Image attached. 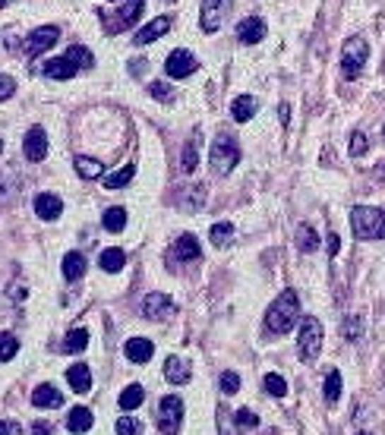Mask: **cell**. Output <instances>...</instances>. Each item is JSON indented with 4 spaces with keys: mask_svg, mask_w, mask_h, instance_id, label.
I'll list each match as a JSON object with an SVG mask.
<instances>
[{
    "mask_svg": "<svg viewBox=\"0 0 385 435\" xmlns=\"http://www.w3.org/2000/svg\"><path fill=\"white\" fill-rule=\"evenodd\" d=\"M221 391L225 394H237L240 391V376L237 372H221Z\"/></svg>",
    "mask_w": 385,
    "mask_h": 435,
    "instance_id": "b9f144b4",
    "label": "cell"
},
{
    "mask_svg": "<svg viewBox=\"0 0 385 435\" xmlns=\"http://www.w3.org/2000/svg\"><path fill=\"white\" fill-rule=\"evenodd\" d=\"M165 376H167V382H174V385H186L193 372H190V366H186L184 359L171 357V359L165 363Z\"/></svg>",
    "mask_w": 385,
    "mask_h": 435,
    "instance_id": "603a6c76",
    "label": "cell"
},
{
    "mask_svg": "<svg viewBox=\"0 0 385 435\" xmlns=\"http://www.w3.org/2000/svg\"><path fill=\"white\" fill-rule=\"evenodd\" d=\"M57 38H60V29H57V25H42V29H35L29 38H25L23 54H25V57H38V54L48 51L51 44H57Z\"/></svg>",
    "mask_w": 385,
    "mask_h": 435,
    "instance_id": "9c48e42d",
    "label": "cell"
},
{
    "mask_svg": "<svg viewBox=\"0 0 385 435\" xmlns=\"http://www.w3.org/2000/svg\"><path fill=\"white\" fill-rule=\"evenodd\" d=\"M262 385H266V391L272 394V398H285V394H288V382L281 376H275V372H268Z\"/></svg>",
    "mask_w": 385,
    "mask_h": 435,
    "instance_id": "f35d334b",
    "label": "cell"
},
{
    "mask_svg": "<svg viewBox=\"0 0 385 435\" xmlns=\"http://www.w3.org/2000/svg\"><path fill=\"white\" fill-rule=\"evenodd\" d=\"M231 10V0H202V13H199V25L202 32H218L225 25V16Z\"/></svg>",
    "mask_w": 385,
    "mask_h": 435,
    "instance_id": "52a82bcc",
    "label": "cell"
},
{
    "mask_svg": "<svg viewBox=\"0 0 385 435\" xmlns=\"http://www.w3.org/2000/svg\"><path fill=\"white\" fill-rule=\"evenodd\" d=\"M101 224H105V230H111V234H120V230L126 227V208H120V205L107 208L105 218H101Z\"/></svg>",
    "mask_w": 385,
    "mask_h": 435,
    "instance_id": "f1b7e54d",
    "label": "cell"
},
{
    "mask_svg": "<svg viewBox=\"0 0 385 435\" xmlns=\"http://www.w3.org/2000/svg\"><path fill=\"white\" fill-rule=\"evenodd\" d=\"M66 382H70V388L76 394H89L92 391V372L85 363H73L70 369H66Z\"/></svg>",
    "mask_w": 385,
    "mask_h": 435,
    "instance_id": "2e32d148",
    "label": "cell"
},
{
    "mask_svg": "<svg viewBox=\"0 0 385 435\" xmlns=\"http://www.w3.org/2000/svg\"><path fill=\"white\" fill-rule=\"evenodd\" d=\"M76 70H79V66L73 64L66 54H64V57H51L48 64L42 66V73H45L48 79H70V76H76Z\"/></svg>",
    "mask_w": 385,
    "mask_h": 435,
    "instance_id": "d6986e66",
    "label": "cell"
},
{
    "mask_svg": "<svg viewBox=\"0 0 385 435\" xmlns=\"http://www.w3.org/2000/svg\"><path fill=\"white\" fill-rule=\"evenodd\" d=\"M338 398H341V372L332 369L328 372V379H326V400L328 404H335Z\"/></svg>",
    "mask_w": 385,
    "mask_h": 435,
    "instance_id": "74e56055",
    "label": "cell"
},
{
    "mask_svg": "<svg viewBox=\"0 0 385 435\" xmlns=\"http://www.w3.org/2000/svg\"><path fill=\"white\" fill-rule=\"evenodd\" d=\"M0 359H4V363H10L13 357H16V347H19V341H16V335H13V331H4V335H0Z\"/></svg>",
    "mask_w": 385,
    "mask_h": 435,
    "instance_id": "8d00e7d4",
    "label": "cell"
},
{
    "mask_svg": "<svg viewBox=\"0 0 385 435\" xmlns=\"http://www.w3.org/2000/svg\"><path fill=\"white\" fill-rule=\"evenodd\" d=\"M152 353H155V347L148 338H130V341H126V359H130V363H148Z\"/></svg>",
    "mask_w": 385,
    "mask_h": 435,
    "instance_id": "ffe728a7",
    "label": "cell"
},
{
    "mask_svg": "<svg viewBox=\"0 0 385 435\" xmlns=\"http://www.w3.org/2000/svg\"><path fill=\"white\" fill-rule=\"evenodd\" d=\"M23 155L29 161H45L48 158V133L42 126H32L23 139Z\"/></svg>",
    "mask_w": 385,
    "mask_h": 435,
    "instance_id": "4fadbf2b",
    "label": "cell"
},
{
    "mask_svg": "<svg viewBox=\"0 0 385 435\" xmlns=\"http://www.w3.org/2000/svg\"><path fill=\"white\" fill-rule=\"evenodd\" d=\"M32 432H51V423H35L32 426Z\"/></svg>",
    "mask_w": 385,
    "mask_h": 435,
    "instance_id": "7dc6e473",
    "label": "cell"
},
{
    "mask_svg": "<svg viewBox=\"0 0 385 435\" xmlns=\"http://www.w3.org/2000/svg\"><path fill=\"white\" fill-rule=\"evenodd\" d=\"M136 177V165H124L120 171H114V174H105L101 180H105V189H124L126 183Z\"/></svg>",
    "mask_w": 385,
    "mask_h": 435,
    "instance_id": "484cf974",
    "label": "cell"
},
{
    "mask_svg": "<svg viewBox=\"0 0 385 435\" xmlns=\"http://www.w3.org/2000/svg\"><path fill=\"white\" fill-rule=\"evenodd\" d=\"M143 6H146V0H130L126 6H120V10H114V13L98 10V13H101V19H105V32L117 35V32L130 29V25L136 23L139 16H143Z\"/></svg>",
    "mask_w": 385,
    "mask_h": 435,
    "instance_id": "8992f818",
    "label": "cell"
},
{
    "mask_svg": "<svg viewBox=\"0 0 385 435\" xmlns=\"http://www.w3.org/2000/svg\"><path fill=\"white\" fill-rule=\"evenodd\" d=\"M328 253H338V237L335 234L328 237Z\"/></svg>",
    "mask_w": 385,
    "mask_h": 435,
    "instance_id": "681fc988",
    "label": "cell"
},
{
    "mask_svg": "<svg viewBox=\"0 0 385 435\" xmlns=\"http://www.w3.org/2000/svg\"><path fill=\"white\" fill-rule=\"evenodd\" d=\"M158 429L161 432H177L180 429V419H184V400L177 398V394H167V398H161L158 404Z\"/></svg>",
    "mask_w": 385,
    "mask_h": 435,
    "instance_id": "ba28073f",
    "label": "cell"
},
{
    "mask_svg": "<svg viewBox=\"0 0 385 435\" xmlns=\"http://www.w3.org/2000/svg\"><path fill=\"white\" fill-rule=\"evenodd\" d=\"M92 423H95V419H92L89 407H73L70 417H66V429H70V432H89Z\"/></svg>",
    "mask_w": 385,
    "mask_h": 435,
    "instance_id": "44dd1931",
    "label": "cell"
},
{
    "mask_svg": "<svg viewBox=\"0 0 385 435\" xmlns=\"http://www.w3.org/2000/svg\"><path fill=\"white\" fill-rule=\"evenodd\" d=\"M234 426H237V429H256V426H259V417H256L249 407H243V410L234 413Z\"/></svg>",
    "mask_w": 385,
    "mask_h": 435,
    "instance_id": "ab89813d",
    "label": "cell"
},
{
    "mask_svg": "<svg viewBox=\"0 0 385 435\" xmlns=\"http://www.w3.org/2000/svg\"><path fill=\"white\" fill-rule=\"evenodd\" d=\"M288 120H290V107L281 105V124H288Z\"/></svg>",
    "mask_w": 385,
    "mask_h": 435,
    "instance_id": "c3c4849f",
    "label": "cell"
},
{
    "mask_svg": "<svg viewBox=\"0 0 385 435\" xmlns=\"http://www.w3.org/2000/svg\"><path fill=\"white\" fill-rule=\"evenodd\" d=\"M13 88H16V83H13L10 76H4V92H0V95H4V101H6V98H13Z\"/></svg>",
    "mask_w": 385,
    "mask_h": 435,
    "instance_id": "f6af8a7d",
    "label": "cell"
},
{
    "mask_svg": "<svg viewBox=\"0 0 385 435\" xmlns=\"http://www.w3.org/2000/svg\"><path fill=\"white\" fill-rule=\"evenodd\" d=\"M266 38V23L259 16H247L237 23V42L240 44H259Z\"/></svg>",
    "mask_w": 385,
    "mask_h": 435,
    "instance_id": "9a60e30c",
    "label": "cell"
},
{
    "mask_svg": "<svg viewBox=\"0 0 385 435\" xmlns=\"http://www.w3.org/2000/svg\"><path fill=\"white\" fill-rule=\"evenodd\" d=\"M60 212H64V202H60L54 193L35 196V215L42 218V221H57Z\"/></svg>",
    "mask_w": 385,
    "mask_h": 435,
    "instance_id": "e0dca14e",
    "label": "cell"
},
{
    "mask_svg": "<svg viewBox=\"0 0 385 435\" xmlns=\"http://www.w3.org/2000/svg\"><path fill=\"white\" fill-rule=\"evenodd\" d=\"M114 429H117L120 435H133V432H143V426H139V423H133L130 417H120V419H117V426H114Z\"/></svg>",
    "mask_w": 385,
    "mask_h": 435,
    "instance_id": "ee69618b",
    "label": "cell"
},
{
    "mask_svg": "<svg viewBox=\"0 0 385 435\" xmlns=\"http://www.w3.org/2000/svg\"><path fill=\"white\" fill-rule=\"evenodd\" d=\"M208 237H212L215 246H227V243L234 240V224H231V221H218V224H212Z\"/></svg>",
    "mask_w": 385,
    "mask_h": 435,
    "instance_id": "836d02e7",
    "label": "cell"
},
{
    "mask_svg": "<svg viewBox=\"0 0 385 435\" xmlns=\"http://www.w3.org/2000/svg\"><path fill=\"white\" fill-rule=\"evenodd\" d=\"M369 57V44L363 35H354L344 42V51H341V76L344 79H357L363 73V64Z\"/></svg>",
    "mask_w": 385,
    "mask_h": 435,
    "instance_id": "277c9868",
    "label": "cell"
},
{
    "mask_svg": "<svg viewBox=\"0 0 385 435\" xmlns=\"http://www.w3.org/2000/svg\"><path fill=\"white\" fill-rule=\"evenodd\" d=\"M350 158H363V155L369 152V139H367V133H360V130H354L350 133Z\"/></svg>",
    "mask_w": 385,
    "mask_h": 435,
    "instance_id": "d590c367",
    "label": "cell"
},
{
    "mask_svg": "<svg viewBox=\"0 0 385 435\" xmlns=\"http://www.w3.org/2000/svg\"><path fill=\"white\" fill-rule=\"evenodd\" d=\"M85 275V256L83 253H66L64 256V278L66 281H79Z\"/></svg>",
    "mask_w": 385,
    "mask_h": 435,
    "instance_id": "4316f807",
    "label": "cell"
},
{
    "mask_svg": "<svg viewBox=\"0 0 385 435\" xmlns=\"http://www.w3.org/2000/svg\"><path fill=\"white\" fill-rule=\"evenodd\" d=\"M0 432H23V426H16V423H10V419H4V423H0Z\"/></svg>",
    "mask_w": 385,
    "mask_h": 435,
    "instance_id": "bcb514c9",
    "label": "cell"
},
{
    "mask_svg": "<svg viewBox=\"0 0 385 435\" xmlns=\"http://www.w3.org/2000/svg\"><path fill=\"white\" fill-rule=\"evenodd\" d=\"M322 350V325L316 316H303L300 318V341H297V353L303 363H313Z\"/></svg>",
    "mask_w": 385,
    "mask_h": 435,
    "instance_id": "5b68a950",
    "label": "cell"
},
{
    "mask_svg": "<svg viewBox=\"0 0 385 435\" xmlns=\"http://www.w3.org/2000/svg\"><path fill=\"white\" fill-rule=\"evenodd\" d=\"M256 107H259L256 105V98H249V95H237V98L231 101V117L237 120V124H247V120L256 114Z\"/></svg>",
    "mask_w": 385,
    "mask_h": 435,
    "instance_id": "7402d4cb",
    "label": "cell"
},
{
    "mask_svg": "<svg viewBox=\"0 0 385 435\" xmlns=\"http://www.w3.org/2000/svg\"><path fill=\"white\" fill-rule=\"evenodd\" d=\"M165 4H171V0H165Z\"/></svg>",
    "mask_w": 385,
    "mask_h": 435,
    "instance_id": "f907efd6",
    "label": "cell"
},
{
    "mask_svg": "<svg viewBox=\"0 0 385 435\" xmlns=\"http://www.w3.org/2000/svg\"><path fill=\"white\" fill-rule=\"evenodd\" d=\"M237 161H240L237 139H234V136H227V133H221L218 139L212 142V155H208V165H212V171L218 174V177H225V174L234 171V165H237Z\"/></svg>",
    "mask_w": 385,
    "mask_h": 435,
    "instance_id": "3957f363",
    "label": "cell"
},
{
    "mask_svg": "<svg viewBox=\"0 0 385 435\" xmlns=\"http://www.w3.org/2000/svg\"><path fill=\"white\" fill-rule=\"evenodd\" d=\"M196 66H199V60H196L190 51H171L167 54L165 70H167V76L171 79H186V76H193L196 73Z\"/></svg>",
    "mask_w": 385,
    "mask_h": 435,
    "instance_id": "8fae6325",
    "label": "cell"
},
{
    "mask_svg": "<svg viewBox=\"0 0 385 435\" xmlns=\"http://www.w3.org/2000/svg\"><path fill=\"white\" fill-rule=\"evenodd\" d=\"M184 174H193L196 167H199V139H186V148H184Z\"/></svg>",
    "mask_w": 385,
    "mask_h": 435,
    "instance_id": "e575fe53",
    "label": "cell"
},
{
    "mask_svg": "<svg viewBox=\"0 0 385 435\" xmlns=\"http://www.w3.org/2000/svg\"><path fill=\"white\" fill-rule=\"evenodd\" d=\"M73 165H76L79 177H85V180H98V177H105V165L95 158H85V155H76L73 158Z\"/></svg>",
    "mask_w": 385,
    "mask_h": 435,
    "instance_id": "d4e9b609",
    "label": "cell"
},
{
    "mask_svg": "<svg viewBox=\"0 0 385 435\" xmlns=\"http://www.w3.org/2000/svg\"><path fill=\"white\" fill-rule=\"evenodd\" d=\"M297 246H300L303 253H316V249H319V234H316L309 224H300V227H297Z\"/></svg>",
    "mask_w": 385,
    "mask_h": 435,
    "instance_id": "4dcf8cb0",
    "label": "cell"
},
{
    "mask_svg": "<svg viewBox=\"0 0 385 435\" xmlns=\"http://www.w3.org/2000/svg\"><path fill=\"white\" fill-rule=\"evenodd\" d=\"M199 259H202V249L193 234H184L180 240H174L171 253H167V262H199Z\"/></svg>",
    "mask_w": 385,
    "mask_h": 435,
    "instance_id": "7c38bea8",
    "label": "cell"
},
{
    "mask_svg": "<svg viewBox=\"0 0 385 435\" xmlns=\"http://www.w3.org/2000/svg\"><path fill=\"white\" fill-rule=\"evenodd\" d=\"M174 312H177V303H174L167 294H158V290H152V294L143 300V316L146 318H155V322H161V318L174 316Z\"/></svg>",
    "mask_w": 385,
    "mask_h": 435,
    "instance_id": "30bf717a",
    "label": "cell"
},
{
    "mask_svg": "<svg viewBox=\"0 0 385 435\" xmlns=\"http://www.w3.org/2000/svg\"><path fill=\"white\" fill-rule=\"evenodd\" d=\"M32 404L42 407V410H57V407H64V394L54 388V385H38L32 391Z\"/></svg>",
    "mask_w": 385,
    "mask_h": 435,
    "instance_id": "ac0fdd59",
    "label": "cell"
},
{
    "mask_svg": "<svg viewBox=\"0 0 385 435\" xmlns=\"http://www.w3.org/2000/svg\"><path fill=\"white\" fill-rule=\"evenodd\" d=\"M85 347H89V331H85V328H73L70 335H66V341H64V350L66 353H83Z\"/></svg>",
    "mask_w": 385,
    "mask_h": 435,
    "instance_id": "1f68e13d",
    "label": "cell"
},
{
    "mask_svg": "<svg viewBox=\"0 0 385 435\" xmlns=\"http://www.w3.org/2000/svg\"><path fill=\"white\" fill-rule=\"evenodd\" d=\"M297 318H300V297H297V290H281L266 312V328L275 335H288L297 325Z\"/></svg>",
    "mask_w": 385,
    "mask_h": 435,
    "instance_id": "6da1fadb",
    "label": "cell"
},
{
    "mask_svg": "<svg viewBox=\"0 0 385 435\" xmlns=\"http://www.w3.org/2000/svg\"><path fill=\"white\" fill-rule=\"evenodd\" d=\"M66 57H70L79 70H89V66L95 64V57H92V51L85 44H70V47H66Z\"/></svg>",
    "mask_w": 385,
    "mask_h": 435,
    "instance_id": "d6a6232c",
    "label": "cell"
},
{
    "mask_svg": "<svg viewBox=\"0 0 385 435\" xmlns=\"http://www.w3.org/2000/svg\"><path fill=\"white\" fill-rule=\"evenodd\" d=\"M350 227L357 240H385V212L382 208L357 205L350 212Z\"/></svg>",
    "mask_w": 385,
    "mask_h": 435,
    "instance_id": "7a4b0ae2",
    "label": "cell"
},
{
    "mask_svg": "<svg viewBox=\"0 0 385 435\" xmlns=\"http://www.w3.org/2000/svg\"><path fill=\"white\" fill-rule=\"evenodd\" d=\"M171 25H174V19H171V16H158V19H152V23H148L146 29H139V32H136L133 44H136V47H146V44L158 42V38L165 35V32L171 29Z\"/></svg>",
    "mask_w": 385,
    "mask_h": 435,
    "instance_id": "5bb4252c",
    "label": "cell"
},
{
    "mask_svg": "<svg viewBox=\"0 0 385 435\" xmlns=\"http://www.w3.org/2000/svg\"><path fill=\"white\" fill-rule=\"evenodd\" d=\"M202 202H206V189L202 186H184L177 196V205L184 208V212H196Z\"/></svg>",
    "mask_w": 385,
    "mask_h": 435,
    "instance_id": "cb8c5ba5",
    "label": "cell"
},
{
    "mask_svg": "<svg viewBox=\"0 0 385 435\" xmlns=\"http://www.w3.org/2000/svg\"><path fill=\"white\" fill-rule=\"evenodd\" d=\"M98 265H101L105 271H111V275H114V271H120V268L126 265V253H124V249H117V246H111V249H105V253H101Z\"/></svg>",
    "mask_w": 385,
    "mask_h": 435,
    "instance_id": "83f0119b",
    "label": "cell"
},
{
    "mask_svg": "<svg viewBox=\"0 0 385 435\" xmlns=\"http://www.w3.org/2000/svg\"><path fill=\"white\" fill-rule=\"evenodd\" d=\"M148 92H152V98H158V101H171L174 98V92H171V85L167 83H152L148 85Z\"/></svg>",
    "mask_w": 385,
    "mask_h": 435,
    "instance_id": "7bdbcfd3",
    "label": "cell"
},
{
    "mask_svg": "<svg viewBox=\"0 0 385 435\" xmlns=\"http://www.w3.org/2000/svg\"><path fill=\"white\" fill-rule=\"evenodd\" d=\"M360 331H363L360 316H350L348 322H344V338H348V341H360Z\"/></svg>",
    "mask_w": 385,
    "mask_h": 435,
    "instance_id": "60d3db41",
    "label": "cell"
},
{
    "mask_svg": "<svg viewBox=\"0 0 385 435\" xmlns=\"http://www.w3.org/2000/svg\"><path fill=\"white\" fill-rule=\"evenodd\" d=\"M143 400H146V391H143V385H136V382L120 391V407H124V410H136Z\"/></svg>",
    "mask_w": 385,
    "mask_h": 435,
    "instance_id": "f546056e",
    "label": "cell"
}]
</instances>
